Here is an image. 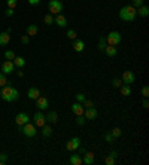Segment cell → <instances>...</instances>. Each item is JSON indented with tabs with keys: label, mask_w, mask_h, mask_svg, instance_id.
Listing matches in <instances>:
<instances>
[{
	"label": "cell",
	"mask_w": 149,
	"mask_h": 165,
	"mask_svg": "<svg viewBox=\"0 0 149 165\" xmlns=\"http://www.w3.org/2000/svg\"><path fill=\"white\" fill-rule=\"evenodd\" d=\"M118 15L122 21H125V23H134L136 21V18H137V13H136V8L131 5H127L124 8H121L119 12H118Z\"/></svg>",
	"instance_id": "cell-2"
},
{
	"label": "cell",
	"mask_w": 149,
	"mask_h": 165,
	"mask_svg": "<svg viewBox=\"0 0 149 165\" xmlns=\"http://www.w3.org/2000/svg\"><path fill=\"white\" fill-rule=\"evenodd\" d=\"M122 85H124V83H122V79H119V77L112 79V86H113V88H121Z\"/></svg>",
	"instance_id": "cell-30"
},
{
	"label": "cell",
	"mask_w": 149,
	"mask_h": 165,
	"mask_svg": "<svg viewBox=\"0 0 149 165\" xmlns=\"http://www.w3.org/2000/svg\"><path fill=\"white\" fill-rule=\"evenodd\" d=\"M33 124H35L36 128H42V126L46 124V118H45V114L42 113V112H37V113L33 114Z\"/></svg>",
	"instance_id": "cell-7"
},
{
	"label": "cell",
	"mask_w": 149,
	"mask_h": 165,
	"mask_svg": "<svg viewBox=\"0 0 149 165\" xmlns=\"http://www.w3.org/2000/svg\"><path fill=\"white\" fill-rule=\"evenodd\" d=\"M11 83H12V82H9V80H8L6 74L0 72V88H3V86H6V85H11Z\"/></svg>",
	"instance_id": "cell-27"
},
{
	"label": "cell",
	"mask_w": 149,
	"mask_h": 165,
	"mask_svg": "<svg viewBox=\"0 0 149 165\" xmlns=\"http://www.w3.org/2000/svg\"><path fill=\"white\" fill-rule=\"evenodd\" d=\"M9 42H11V33L2 31V33H0V46L9 45Z\"/></svg>",
	"instance_id": "cell-16"
},
{
	"label": "cell",
	"mask_w": 149,
	"mask_h": 165,
	"mask_svg": "<svg viewBox=\"0 0 149 165\" xmlns=\"http://www.w3.org/2000/svg\"><path fill=\"white\" fill-rule=\"evenodd\" d=\"M104 54L108 55L109 58H113L116 57V54H118V49H116V46H112V45H106V48H104Z\"/></svg>",
	"instance_id": "cell-17"
},
{
	"label": "cell",
	"mask_w": 149,
	"mask_h": 165,
	"mask_svg": "<svg viewBox=\"0 0 149 165\" xmlns=\"http://www.w3.org/2000/svg\"><path fill=\"white\" fill-rule=\"evenodd\" d=\"M70 110H72V113H74L76 116H80V114H84V110H85V107L82 106V103H73L72 106H70Z\"/></svg>",
	"instance_id": "cell-14"
},
{
	"label": "cell",
	"mask_w": 149,
	"mask_h": 165,
	"mask_svg": "<svg viewBox=\"0 0 149 165\" xmlns=\"http://www.w3.org/2000/svg\"><path fill=\"white\" fill-rule=\"evenodd\" d=\"M54 24H57L60 29H64V27H67L69 21H67V18L64 17L63 13H58V15L54 17Z\"/></svg>",
	"instance_id": "cell-12"
},
{
	"label": "cell",
	"mask_w": 149,
	"mask_h": 165,
	"mask_svg": "<svg viewBox=\"0 0 149 165\" xmlns=\"http://www.w3.org/2000/svg\"><path fill=\"white\" fill-rule=\"evenodd\" d=\"M21 43H23V45H29L30 43V36H27V34L23 36V37H21Z\"/></svg>",
	"instance_id": "cell-44"
},
{
	"label": "cell",
	"mask_w": 149,
	"mask_h": 165,
	"mask_svg": "<svg viewBox=\"0 0 149 165\" xmlns=\"http://www.w3.org/2000/svg\"><path fill=\"white\" fill-rule=\"evenodd\" d=\"M69 162L72 165H80L82 164V158H80V155H72L69 158Z\"/></svg>",
	"instance_id": "cell-26"
},
{
	"label": "cell",
	"mask_w": 149,
	"mask_h": 165,
	"mask_svg": "<svg viewBox=\"0 0 149 165\" xmlns=\"http://www.w3.org/2000/svg\"><path fill=\"white\" fill-rule=\"evenodd\" d=\"M25 31H27V36H36V34L39 33V27L36 24H30L29 27L25 29Z\"/></svg>",
	"instance_id": "cell-22"
},
{
	"label": "cell",
	"mask_w": 149,
	"mask_h": 165,
	"mask_svg": "<svg viewBox=\"0 0 149 165\" xmlns=\"http://www.w3.org/2000/svg\"><path fill=\"white\" fill-rule=\"evenodd\" d=\"M119 89H121V95H122V97H130V95H131V86L130 85H125V83H124Z\"/></svg>",
	"instance_id": "cell-25"
},
{
	"label": "cell",
	"mask_w": 149,
	"mask_h": 165,
	"mask_svg": "<svg viewBox=\"0 0 149 165\" xmlns=\"http://www.w3.org/2000/svg\"><path fill=\"white\" fill-rule=\"evenodd\" d=\"M46 122L48 124H57V120H58V113L57 112H54V110H51V112H48L46 113Z\"/></svg>",
	"instance_id": "cell-18"
},
{
	"label": "cell",
	"mask_w": 149,
	"mask_h": 165,
	"mask_svg": "<svg viewBox=\"0 0 149 165\" xmlns=\"http://www.w3.org/2000/svg\"><path fill=\"white\" fill-rule=\"evenodd\" d=\"M48 11L51 15H58L63 12V2L61 0H49L48 3Z\"/></svg>",
	"instance_id": "cell-3"
},
{
	"label": "cell",
	"mask_w": 149,
	"mask_h": 165,
	"mask_svg": "<svg viewBox=\"0 0 149 165\" xmlns=\"http://www.w3.org/2000/svg\"><path fill=\"white\" fill-rule=\"evenodd\" d=\"M66 36H67V37H69L70 40H74L78 34H76V31H74L73 29H69V30H67V34H66Z\"/></svg>",
	"instance_id": "cell-33"
},
{
	"label": "cell",
	"mask_w": 149,
	"mask_h": 165,
	"mask_svg": "<svg viewBox=\"0 0 149 165\" xmlns=\"http://www.w3.org/2000/svg\"><path fill=\"white\" fill-rule=\"evenodd\" d=\"M113 140H115V137L110 134V132H106L104 134V141L106 143H113Z\"/></svg>",
	"instance_id": "cell-39"
},
{
	"label": "cell",
	"mask_w": 149,
	"mask_h": 165,
	"mask_svg": "<svg viewBox=\"0 0 149 165\" xmlns=\"http://www.w3.org/2000/svg\"><path fill=\"white\" fill-rule=\"evenodd\" d=\"M122 40V36H121L119 31H110L108 36H106V43L112 46H118Z\"/></svg>",
	"instance_id": "cell-4"
},
{
	"label": "cell",
	"mask_w": 149,
	"mask_h": 165,
	"mask_svg": "<svg viewBox=\"0 0 149 165\" xmlns=\"http://www.w3.org/2000/svg\"><path fill=\"white\" fill-rule=\"evenodd\" d=\"M82 106H84V107H94V101H92V100H88V98H85V100H84V103H82Z\"/></svg>",
	"instance_id": "cell-40"
},
{
	"label": "cell",
	"mask_w": 149,
	"mask_h": 165,
	"mask_svg": "<svg viewBox=\"0 0 149 165\" xmlns=\"http://www.w3.org/2000/svg\"><path fill=\"white\" fill-rule=\"evenodd\" d=\"M76 124H78V125H85L86 124V119H85V116H84V114H80V116H76Z\"/></svg>",
	"instance_id": "cell-31"
},
{
	"label": "cell",
	"mask_w": 149,
	"mask_h": 165,
	"mask_svg": "<svg viewBox=\"0 0 149 165\" xmlns=\"http://www.w3.org/2000/svg\"><path fill=\"white\" fill-rule=\"evenodd\" d=\"M43 23H45L46 25H52V24H54V15L46 13L45 17H43Z\"/></svg>",
	"instance_id": "cell-29"
},
{
	"label": "cell",
	"mask_w": 149,
	"mask_h": 165,
	"mask_svg": "<svg viewBox=\"0 0 149 165\" xmlns=\"http://www.w3.org/2000/svg\"><path fill=\"white\" fill-rule=\"evenodd\" d=\"M122 83H125V85H130L131 86L134 82H136V74H134V72H131V70H127V72H124L122 73Z\"/></svg>",
	"instance_id": "cell-6"
},
{
	"label": "cell",
	"mask_w": 149,
	"mask_h": 165,
	"mask_svg": "<svg viewBox=\"0 0 149 165\" xmlns=\"http://www.w3.org/2000/svg\"><path fill=\"white\" fill-rule=\"evenodd\" d=\"M17 57V55H15V52L14 51H6L5 52V58L6 60H9V61H14V58Z\"/></svg>",
	"instance_id": "cell-32"
},
{
	"label": "cell",
	"mask_w": 149,
	"mask_h": 165,
	"mask_svg": "<svg viewBox=\"0 0 149 165\" xmlns=\"http://www.w3.org/2000/svg\"><path fill=\"white\" fill-rule=\"evenodd\" d=\"M27 122H30V116L25 113V112H21V113H18L17 116H15V124H17L18 126L25 125Z\"/></svg>",
	"instance_id": "cell-9"
},
{
	"label": "cell",
	"mask_w": 149,
	"mask_h": 165,
	"mask_svg": "<svg viewBox=\"0 0 149 165\" xmlns=\"http://www.w3.org/2000/svg\"><path fill=\"white\" fill-rule=\"evenodd\" d=\"M80 146V138L79 137H73V138H70L69 141L66 143V149L69 150V152H74V150H78Z\"/></svg>",
	"instance_id": "cell-8"
},
{
	"label": "cell",
	"mask_w": 149,
	"mask_h": 165,
	"mask_svg": "<svg viewBox=\"0 0 149 165\" xmlns=\"http://www.w3.org/2000/svg\"><path fill=\"white\" fill-rule=\"evenodd\" d=\"M142 95H143L145 98L149 97V86H148V85H143V86H142Z\"/></svg>",
	"instance_id": "cell-42"
},
{
	"label": "cell",
	"mask_w": 149,
	"mask_h": 165,
	"mask_svg": "<svg viewBox=\"0 0 149 165\" xmlns=\"http://www.w3.org/2000/svg\"><path fill=\"white\" fill-rule=\"evenodd\" d=\"M142 5H145V0H133V2H131V6H134L136 9L140 8Z\"/></svg>",
	"instance_id": "cell-41"
},
{
	"label": "cell",
	"mask_w": 149,
	"mask_h": 165,
	"mask_svg": "<svg viewBox=\"0 0 149 165\" xmlns=\"http://www.w3.org/2000/svg\"><path fill=\"white\" fill-rule=\"evenodd\" d=\"M12 63H14V66H15V67L23 68L24 66H25V58H24V57H15Z\"/></svg>",
	"instance_id": "cell-24"
},
{
	"label": "cell",
	"mask_w": 149,
	"mask_h": 165,
	"mask_svg": "<svg viewBox=\"0 0 149 165\" xmlns=\"http://www.w3.org/2000/svg\"><path fill=\"white\" fill-rule=\"evenodd\" d=\"M18 128H19V131L23 132L25 137H35L37 134V130H36L35 124H31V122H27L25 125L18 126Z\"/></svg>",
	"instance_id": "cell-5"
},
{
	"label": "cell",
	"mask_w": 149,
	"mask_h": 165,
	"mask_svg": "<svg viewBox=\"0 0 149 165\" xmlns=\"http://www.w3.org/2000/svg\"><path fill=\"white\" fill-rule=\"evenodd\" d=\"M115 162H116V159H115L113 156H110V155H108V156L104 158V164H108V165H113Z\"/></svg>",
	"instance_id": "cell-34"
},
{
	"label": "cell",
	"mask_w": 149,
	"mask_h": 165,
	"mask_svg": "<svg viewBox=\"0 0 149 165\" xmlns=\"http://www.w3.org/2000/svg\"><path fill=\"white\" fill-rule=\"evenodd\" d=\"M40 130H42V136L45 137V138H49V137L52 136V132H54L52 131V128H51V125H46V124L42 126Z\"/></svg>",
	"instance_id": "cell-23"
},
{
	"label": "cell",
	"mask_w": 149,
	"mask_h": 165,
	"mask_svg": "<svg viewBox=\"0 0 149 165\" xmlns=\"http://www.w3.org/2000/svg\"><path fill=\"white\" fill-rule=\"evenodd\" d=\"M29 3L31 6H37V5H40V0H29Z\"/></svg>",
	"instance_id": "cell-46"
},
{
	"label": "cell",
	"mask_w": 149,
	"mask_h": 165,
	"mask_svg": "<svg viewBox=\"0 0 149 165\" xmlns=\"http://www.w3.org/2000/svg\"><path fill=\"white\" fill-rule=\"evenodd\" d=\"M6 5H8V8H11V9H15L18 5V0H6Z\"/></svg>",
	"instance_id": "cell-37"
},
{
	"label": "cell",
	"mask_w": 149,
	"mask_h": 165,
	"mask_svg": "<svg viewBox=\"0 0 149 165\" xmlns=\"http://www.w3.org/2000/svg\"><path fill=\"white\" fill-rule=\"evenodd\" d=\"M8 159H9V156L6 153H3V152H0V165H5L8 162Z\"/></svg>",
	"instance_id": "cell-35"
},
{
	"label": "cell",
	"mask_w": 149,
	"mask_h": 165,
	"mask_svg": "<svg viewBox=\"0 0 149 165\" xmlns=\"http://www.w3.org/2000/svg\"><path fill=\"white\" fill-rule=\"evenodd\" d=\"M136 13H137L139 17H142V18H146L149 15V6L146 5H142L140 8H137L136 9Z\"/></svg>",
	"instance_id": "cell-21"
},
{
	"label": "cell",
	"mask_w": 149,
	"mask_h": 165,
	"mask_svg": "<svg viewBox=\"0 0 149 165\" xmlns=\"http://www.w3.org/2000/svg\"><path fill=\"white\" fill-rule=\"evenodd\" d=\"M92 162H94V153H92V152H85V153H84V158H82V164L92 165Z\"/></svg>",
	"instance_id": "cell-20"
},
{
	"label": "cell",
	"mask_w": 149,
	"mask_h": 165,
	"mask_svg": "<svg viewBox=\"0 0 149 165\" xmlns=\"http://www.w3.org/2000/svg\"><path fill=\"white\" fill-rule=\"evenodd\" d=\"M14 13H15V9H11V8H8V9L5 11V15L6 17H9V18L14 17Z\"/></svg>",
	"instance_id": "cell-43"
},
{
	"label": "cell",
	"mask_w": 149,
	"mask_h": 165,
	"mask_svg": "<svg viewBox=\"0 0 149 165\" xmlns=\"http://www.w3.org/2000/svg\"><path fill=\"white\" fill-rule=\"evenodd\" d=\"M35 101H36V107H37V110H40V112H42V110H46V109L49 107V100L46 97H42V95H40L39 98H36Z\"/></svg>",
	"instance_id": "cell-10"
},
{
	"label": "cell",
	"mask_w": 149,
	"mask_h": 165,
	"mask_svg": "<svg viewBox=\"0 0 149 165\" xmlns=\"http://www.w3.org/2000/svg\"><path fill=\"white\" fill-rule=\"evenodd\" d=\"M14 72H15V66H14V63H12V61H9V60H6L5 63L2 64V73L12 74Z\"/></svg>",
	"instance_id": "cell-13"
},
{
	"label": "cell",
	"mask_w": 149,
	"mask_h": 165,
	"mask_svg": "<svg viewBox=\"0 0 149 165\" xmlns=\"http://www.w3.org/2000/svg\"><path fill=\"white\" fill-rule=\"evenodd\" d=\"M84 116H85L86 120H94V119H97L98 112L96 110V107H85V110H84Z\"/></svg>",
	"instance_id": "cell-11"
},
{
	"label": "cell",
	"mask_w": 149,
	"mask_h": 165,
	"mask_svg": "<svg viewBox=\"0 0 149 165\" xmlns=\"http://www.w3.org/2000/svg\"><path fill=\"white\" fill-rule=\"evenodd\" d=\"M73 49L76 52H84L85 51V43H84V40L74 39L73 40Z\"/></svg>",
	"instance_id": "cell-19"
},
{
	"label": "cell",
	"mask_w": 149,
	"mask_h": 165,
	"mask_svg": "<svg viewBox=\"0 0 149 165\" xmlns=\"http://www.w3.org/2000/svg\"><path fill=\"white\" fill-rule=\"evenodd\" d=\"M0 97L3 101H8V103H14L17 101L18 98H19V92H18L17 88H14L12 85H6L2 88V91H0Z\"/></svg>",
	"instance_id": "cell-1"
},
{
	"label": "cell",
	"mask_w": 149,
	"mask_h": 165,
	"mask_svg": "<svg viewBox=\"0 0 149 165\" xmlns=\"http://www.w3.org/2000/svg\"><path fill=\"white\" fill-rule=\"evenodd\" d=\"M17 74H18V77H24V72H21V70L17 72Z\"/></svg>",
	"instance_id": "cell-49"
},
{
	"label": "cell",
	"mask_w": 149,
	"mask_h": 165,
	"mask_svg": "<svg viewBox=\"0 0 149 165\" xmlns=\"http://www.w3.org/2000/svg\"><path fill=\"white\" fill-rule=\"evenodd\" d=\"M74 97H76V101H78V103H84V100L86 98V95L84 94V92H78Z\"/></svg>",
	"instance_id": "cell-36"
},
{
	"label": "cell",
	"mask_w": 149,
	"mask_h": 165,
	"mask_svg": "<svg viewBox=\"0 0 149 165\" xmlns=\"http://www.w3.org/2000/svg\"><path fill=\"white\" fill-rule=\"evenodd\" d=\"M110 156H113V158H115V159H116V158H118V155H119V153H118V152H116V150H110Z\"/></svg>",
	"instance_id": "cell-47"
},
{
	"label": "cell",
	"mask_w": 149,
	"mask_h": 165,
	"mask_svg": "<svg viewBox=\"0 0 149 165\" xmlns=\"http://www.w3.org/2000/svg\"><path fill=\"white\" fill-rule=\"evenodd\" d=\"M106 45H108V43H106V37H104V36H102V37L98 39V45H97L98 51L103 52V51H104V48H106Z\"/></svg>",
	"instance_id": "cell-28"
},
{
	"label": "cell",
	"mask_w": 149,
	"mask_h": 165,
	"mask_svg": "<svg viewBox=\"0 0 149 165\" xmlns=\"http://www.w3.org/2000/svg\"><path fill=\"white\" fill-rule=\"evenodd\" d=\"M110 134H112V136H113L115 138H118V137H121V136H122V131H121V128H113Z\"/></svg>",
	"instance_id": "cell-38"
},
{
	"label": "cell",
	"mask_w": 149,
	"mask_h": 165,
	"mask_svg": "<svg viewBox=\"0 0 149 165\" xmlns=\"http://www.w3.org/2000/svg\"><path fill=\"white\" fill-rule=\"evenodd\" d=\"M27 97H29L30 100H36V98H39L40 97V89L39 88H36V86L29 88V91H27Z\"/></svg>",
	"instance_id": "cell-15"
},
{
	"label": "cell",
	"mask_w": 149,
	"mask_h": 165,
	"mask_svg": "<svg viewBox=\"0 0 149 165\" xmlns=\"http://www.w3.org/2000/svg\"><path fill=\"white\" fill-rule=\"evenodd\" d=\"M78 150H79V155H84L86 152V149L85 147H80V146H79V149H78Z\"/></svg>",
	"instance_id": "cell-48"
},
{
	"label": "cell",
	"mask_w": 149,
	"mask_h": 165,
	"mask_svg": "<svg viewBox=\"0 0 149 165\" xmlns=\"http://www.w3.org/2000/svg\"><path fill=\"white\" fill-rule=\"evenodd\" d=\"M142 107H143V109H149V101H148V98H145L143 101H142Z\"/></svg>",
	"instance_id": "cell-45"
}]
</instances>
